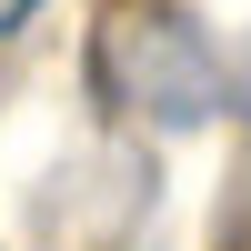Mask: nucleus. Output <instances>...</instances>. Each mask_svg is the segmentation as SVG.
<instances>
[{
  "label": "nucleus",
  "mask_w": 251,
  "mask_h": 251,
  "mask_svg": "<svg viewBox=\"0 0 251 251\" xmlns=\"http://www.w3.org/2000/svg\"><path fill=\"white\" fill-rule=\"evenodd\" d=\"M91 80L111 91V111H151L161 131H201V121H231V111H241L231 50H221L191 10H171V0H131V10H111Z\"/></svg>",
  "instance_id": "nucleus-1"
},
{
  "label": "nucleus",
  "mask_w": 251,
  "mask_h": 251,
  "mask_svg": "<svg viewBox=\"0 0 251 251\" xmlns=\"http://www.w3.org/2000/svg\"><path fill=\"white\" fill-rule=\"evenodd\" d=\"M30 20H40V0H0V40H20Z\"/></svg>",
  "instance_id": "nucleus-2"
}]
</instances>
